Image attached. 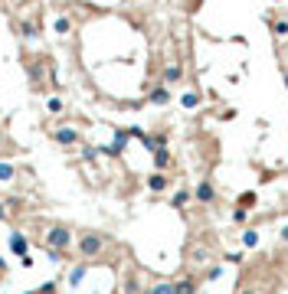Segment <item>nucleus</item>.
<instances>
[{"label":"nucleus","instance_id":"nucleus-24","mask_svg":"<svg viewBox=\"0 0 288 294\" xmlns=\"http://www.w3.org/2000/svg\"><path fill=\"white\" fill-rule=\"evenodd\" d=\"M7 219V206H3V199H0V222Z\"/></svg>","mask_w":288,"mask_h":294},{"label":"nucleus","instance_id":"nucleus-1","mask_svg":"<svg viewBox=\"0 0 288 294\" xmlns=\"http://www.w3.org/2000/svg\"><path fill=\"white\" fill-rule=\"evenodd\" d=\"M105 245H108V239H105L102 232H82V235H79V242H76L79 258H85V261L99 258L102 252H105Z\"/></svg>","mask_w":288,"mask_h":294},{"label":"nucleus","instance_id":"nucleus-16","mask_svg":"<svg viewBox=\"0 0 288 294\" xmlns=\"http://www.w3.org/2000/svg\"><path fill=\"white\" fill-rule=\"evenodd\" d=\"M56 33H59V36H66L69 30H72V20H69V17H59V20H56V26H53Z\"/></svg>","mask_w":288,"mask_h":294},{"label":"nucleus","instance_id":"nucleus-12","mask_svg":"<svg viewBox=\"0 0 288 294\" xmlns=\"http://www.w3.org/2000/svg\"><path fill=\"white\" fill-rule=\"evenodd\" d=\"M144 294H174V284L170 281H157V284H151Z\"/></svg>","mask_w":288,"mask_h":294},{"label":"nucleus","instance_id":"nucleus-17","mask_svg":"<svg viewBox=\"0 0 288 294\" xmlns=\"http://www.w3.org/2000/svg\"><path fill=\"white\" fill-rule=\"evenodd\" d=\"M20 33H23V36H30V39H33L36 33H40V26H36L33 20H23V23H20Z\"/></svg>","mask_w":288,"mask_h":294},{"label":"nucleus","instance_id":"nucleus-21","mask_svg":"<svg viewBox=\"0 0 288 294\" xmlns=\"http://www.w3.org/2000/svg\"><path fill=\"white\" fill-rule=\"evenodd\" d=\"M3 206H7V209H20V196H7V199H3Z\"/></svg>","mask_w":288,"mask_h":294},{"label":"nucleus","instance_id":"nucleus-23","mask_svg":"<svg viewBox=\"0 0 288 294\" xmlns=\"http://www.w3.org/2000/svg\"><path fill=\"white\" fill-rule=\"evenodd\" d=\"M239 203H246V206H252V203H255V193H243V199H239Z\"/></svg>","mask_w":288,"mask_h":294},{"label":"nucleus","instance_id":"nucleus-27","mask_svg":"<svg viewBox=\"0 0 288 294\" xmlns=\"http://www.w3.org/2000/svg\"><path fill=\"white\" fill-rule=\"evenodd\" d=\"M239 294H255V291H239Z\"/></svg>","mask_w":288,"mask_h":294},{"label":"nucleus","instance_id":"nucleus-9","mask_svg":"<svg viewBox=\"0 0 288 294\" xmlns=\"http://www.w3.org/2000/svg\"><path fill=\"white\" fill-rule=\"evenodd\" d=\"M174 294H197V281H193V278H180V281H174Z\"/></svg>","mask_w":288,"mask_h":294},{"label":"nucleus","instance_id":"nucleus-14","mask_svg":"<svg viewBox=\"0 0 288 294\" xmlns=\"http://www.w3.org/2000/svg\"><path fill=\"white\" fill-rule=\"evenodd\" d=\"M180 105H184V108H197L200 95H197V92H184V95H180Z\"/></svg>","mask_w":288,"mask_h":294},{"label":"nucleus","instance_id":"nucleus-26","mask_svg":"<svg viewBox=\"0 0 288 294\" xmlns=\"http://www.w3.org/2000/svg\"><path fill=\"white\" fill-rule=\"evenodd\" d=\"M3 272H7V261H3V258H0V274H3Z\"/></svg>","mask_w":288,"mask_h":294},{"label":"nucleus","instance_id":"nucleus-7","mask_svg":"<svg viewBox=\"0 0 288 294\" xmlns=\"http://www.w3.org/2000/svg\"><path fill=\"white\" fill-rule=\"evenodd\" d=\"M161 78H164V85H177L180 78H184V69H180V65H167Z\"/></svg>","mask_w":288,"mask_h":294},{"label":"nucleus","instance_id":"nucleus-8","mask_svg":"<svg viewBox=\"0 0 288 294\" xmlns=\"http://www.w3.org/2000/svg\"><path fill=\"white\" fill-rule=\"evenodd\" d=\"M154 167L161 170V174L170 167V151H167V147H157V151H154Z\"/></svg>","mask_w":288,"mask_h":294},{"label":"nucleus","instance_id":"nucleus-25","mask_svg":"<svg viewBox=\"0 0 288 294\" xmlns=\"http://www.w3.org/2000/svg\"><path fill=\"white\" fill-rule=\"evenodd\" d=\"M282 242H288V226H282Z\"/></svg>","mask_w":288,"mask_h":294},{"label":"nucleus","instance_id":"nucleus-10","mask_svg":"<svg viewBox=\"0 0 288 294\" xmlns=\"http://www.w3.org/2000/svg\"><path fill=\"white\" fill-rule=\"evenodd\" d=\"M151 105H167L170 101V92H167V85H157L154 92H151V98H147Z\"/></svg>","mask_w":288,"mask_h":294},{"label":"nucleus","instance_id":"nucleus-2","mask_svg":"<svg viewBox=\"0 0 288 294\" xmlns=\"http://www.w3.org/2000/svg\"><path fill=\"white\" fill-rule=\"evenodd\" d=\"M43 245L46 252H59V255H66V249L72 245V229L69 226H49L43 235Z\"/></svg>","mask_w":288,"mask_h":294},{"label":"nucleus","instance_id":"nucleus-4","mask_svg":"<svg viewBox=\"0 0 288 294\" xmlns=\"http://www.w3.org/2000/svg\"><path fill=\"white\" fill-rule=\"evenodd\" d=\"M193 196H197L203 206H213V199H216V190H213V183L210 180H200L197 183V190H193Z\"/></svg>","mask_w":288,"mask_h":294},{"label":"nucleus","instance_id":"nucleus-19","mask_svg":"<svg viewBox=\"0 0 288 294\" xmlns=\"http://www.w3.org/2000/svg\"><path fill=\"white\" fill-rule=\"evenodd\" d=\"M272 33L275 36H288V20H272Z\"/></svg>","mask_w":288,"mask_h":294},{"label":"nucleus","instance_id":"nucleus-11","mask_svg":"<svg viewBox=\"0 0 288 294\" xmlns=\"http://www.w3.org/2000/svg\"><path fill=\"white\" fill-rule=\"evenodd\" d=\"M13 176H17V167L7 163V160H0V183H10Z\"/></svg>","mask_w":288,"mask_h":294},{"label":"nucleus","instance_id":"nucleus-5","mask_svg":"<svg viewBox=\"0 0 288 294\" xmlns=\"http://www.w3.org/2000/svg\"><path fill=\"white\" fill-rule=\"evenodd\" d=\"M167 186H170V180H167V174H161V170H154V174L147 176V190H151V193H164Z\"/></svg>","mask_w":288,"mask_h":294},{"label":"nucleus","instance_id":"nucleus-18","mask_svg":"<svg viewBox=\"0 0 288 294\" xmlns=\"http://www.w3.org/2000/svg\"><path fill=\"white\" fill-rule=\"evenodd\" d=\"M82 278H85V265H79V268H72V272H69V284H72V288H76Z\"/></svg>","mask_w":288,"mask_h":294},{"label":"nucleus","instance_id":"nucleus-3","mask_svg":"<svg viewBox=\"0 0 288 294\" xmlns=\"http://www.w3.org/2000/svg\"><path fill=\"white\" fill-rule=\"evenodd\" d=\"M53 141L62 144V147H72V144L82 141V134L76 128H69V124H59V128H53Z\"/></svg>","mask_w":288,"mask_h":294},{"label":"nucleus","instance_id":"nucleus-20","mask_svg":"<svg viewBox=\"0 0 288 294\" xmlns=\"http://www.w3.org/2000/svg\"><path fill=\"white\" fill-rule=\"evenodd\" d=\"M36 294H56V281H46V284H40V288H36Z\"/></svg>","mask_w":288,"mask_h":294},{"label":"nucleus","instance_id":"nucleus-6","mask_svg":"<svg viewBox=\"0 0 288 294\" xmlns=\"http://www.w3.org/2000/svg\"><path fill=\"white\" fill-rule=\"evenodd\" d=\"M10 252H13V255H20V258H23V255H30V242H26V235L13 232V235H10Z\"/></svg>","mask_w":288,"mask_h":294},{"label":"nucleus","instance_id":"nucleus-15","mask_svg":"<svg viewBox=\"0 0 288 294\" xmlns=\"http://www.w3.org/2000/svg\"><path fill=\"white\" fill-rule=\"evenodd\" d=\"M66 108V101H62V98H46V111H53V115H59V111Z\"/></svg>","mask_w":288,"mask_h":294},{"label":"nucleus","instance_id":"nucleus-13","mask_svg":"<svg viewBox=\"0 0 288 294\" xmlns=\"http://www.w3.org/2000/svg\"><path fill=\"white\" fill-rule=\"evenodd\" d=\"M187 203H190V190H177L174 199H170V206H177V209H184Z\"/></svg>","mask_w":288,"mask_h":294},{"label":"nucleus","instance_id":"nucleus-22","mask_svg":"<svg viewBox=\"0 0 288 294\" xmlns=\"http://www.w3.org/2000/svg\"><path fill=\"white\" fill-rule=\"evenodd\" d=\"M255 242H259V235H255V232H246V245H249V249H252Z\"/></svg>","mask_w":288,"mask_h":294},{"label":"nucleus","instance_id":"nucleus-28","mask_svg":"<svg viewBox=\"0 0 288 294\" xmlns=\"http://www.w3.org/2000/svg\"><path fill=\"white\" fill-rule=\"evenodd\" d=\"M285 85H288V72H285Z\"/></svg>","mask_w":288,"mask_h":294}]
</instances>
